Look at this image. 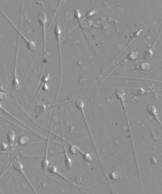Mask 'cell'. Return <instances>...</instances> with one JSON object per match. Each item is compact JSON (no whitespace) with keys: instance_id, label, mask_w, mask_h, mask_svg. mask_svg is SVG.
Instances as JSON below:
<instances>
[{"instance_id":"1","label":"cell","mask_w":162,"mask_h":194,"mask_svg":"<svg viewBox=\"0 0 162 194\" xmlns=\"http://www.w3.org/2000/svg\"><path fill=\"white\" fill-rule=\"evenodd\" d=\"M11 165V167L14 170L21 173L24 178L26 179L28 184H29L33 191L35 193H36L33 187L29 180H28L27 176L24 171L23 166L22 163L20 161L17 159L14 160L13 161Z\"/></svg>"},{"instance_id":"2","label":"cell","mask_w":162,"mask_h":194,"mask_svg":"<svg viewBox=\"0 0 162 194\" xmlns=\"http://www.w3.org/2000/svg\"><path fill=\"white\" fill-rule=\"evenodd\" d=\"M38 21L41 25L42 30L43 40L44 57L45 56V27L47 22L46 14L44 11L40 12L38 16Z\"/></svg>"},{"instance_id":"3","label":"cell","mask_w":162,"mask_h":194,"mask_svg":"<svg viewBox=\"0 0 162 194\" xmlns=\"http://www.w3.org/2000/svg\"><path fill=\"white\" fill-rule=\"evenodd\" d=\"M17 58H16L14 65L13 78L12 82V86L14 91H17L20 89V82L18 78L17 71Z\"/></svg>"},{"instance_id":"4","label":"cell","mask_w":162,"mask_h":194,"mask_svg":"<svg viewBox=\"0 0 162 194\" xmlns=\"http://www.w3.org/2000/svg\"><path fill=\"white\" fill-rule=\"evenodd\" d=\"M115 94L116 98L118 100L120 101L122 104V108L124 110V112H125L126 120H128V116L125 105V97L126 94L124 90L121 88H118L116 89Z\"/></svg>"},{"instance_id":"5","label":"cell","mask_w":162,"mask_h":194,"mask_svg":"<svg viewBox=\"0 0 162 194\" xmlns=\"http://www.w3.org/2000/svg\"><path fill=\"white\" fill-rule=\"evenodd\" d=\"M47 171L49 173L55 175H58V176L63 179L66 182L71 184L74 187L79 189V188L73 184L72 182L69 181V180L62 174L58 171V168L54 165L50 164L49 165L47 169Z\"/></svg>"},{"instance_id":"6","label":"cell","mask_w":162,"mask_h":194,"mask_svg":"<svg viewBox=\"0 0 162 194\" xmlns=\"http://www.w3.org/2000/svg\"><path fill=\"white\" fill-rule=\"evenodd\" d=\"M50 133V131L46 140L43 159L41 163V168L43 171H46L47 167H48L49 165V162L48 159H47V151H48V149Z\"/></svg>"},{"instance_id":"7","label":"cell","mask_w":162,"mask_h":194,"mask_svg":"<svg viewBox=\"0 0 162 194\" xmlns=\"http://www.w3.org/2000/svg\"><path fill=\"white\" fill-rule=\"evenodd\" d=\"M54 33L55 38L57 40V42H58V49L59 52V56L60 63H61V31L60 26L58 23V21H57L56 25L55 26L54 29Z\"/></svg>"},{"instance_id":"8","label":"cell","mask_w":162,"mask_h":194,"mask_svg":"<svg viewBox=\"0 0 162 194\" xmlns=\"http://www.w3.org/2000/svg\"><path fill=\"white\" fill-rule=\"evenodd\" d=\"M61 135V141L62 144V146L63 150V153L64 156V163L66 169L68 170H70L72 168V160L70 158L67 152L66 151L64 143V139L63 138L62 135Z\"/></svg>"},{"instance_id":"9","label":"cell","mask_w":162,"mask_h":194,"mask_svg":"<svg viewBox=\"0 0 162 194\" xmlns=\"http://www.w3.org/2000/svg\"><path fill=\"white\" fill-rule=\"evenodd\" d=\"M146 111L150 115L153 117L159 125H161V122L156 108L153 105L150 104L147 106Z\"/></svg>"},{"instance_id":"10","label":"cell","mask_w":162,"mask_h":194,"mask_svg":"<svg viewBox=\"0 0 162 194\" xmlns=\"http://www.w3.org/2000/svg\"><path fill=\"white\" fill-rule=\"evenodd\" d=\"M12 26L15 28V29L18 31L20 35L22 36L24 40L26 42V46L27 49L32 52L35 51L36 49V46L35 42L32 41L28 40L26 37L20 31L18 30L17 28H16L13 24Z\"/></svg>"},{"instance_id":"11","label":"cell","mask_w":162,"mask_h":194,"mask_svg":"<svg viewBox=\"0 0 162 194\" xmlns=\"http://www.w3.org/2000/svg\"><path fill=\"white\" fill-rule=\"evenodd\" d=\"M15 138V132L13 130H9L7 134V139L9 144V149L11 152L13 147V143Z\"/></svg>"},{"instance_id":"12","label":"cell","mask_w":162,"mask_h":194,"mask_svg":"<svg viewBox=\"0 0 162 194\" xmlns=\"http://www.w3.org/2000/svg\"><path fill=\"white\" fill-rule=\"evenodd\" d=\"M146 92L141 87H137L132 89L131 93L133 95L136 96H140L143 95Z\"/></svg>"},{"instance_id":"13","label":"cell","mask_w":162,"mask_h":194,"mask_svg":"<svg viewBox=\"0 0 162 194\" xmlns=\"http://www.w3.org/2000/svg\"><path fill=\"white\" fill-rule=\"evenodd\" d=\"M0 111L3 112L5 114H6L12 118L13 119L15 120L18 122L20 123V124L23 125L24 126L26 127V125H25L24 124H23L21 121L19 120L15 117H14L10 113H9L8 111L5 109L3 107L1 103H0Z\"/></svg>"},{"instance_id":"14","label":"cell","mask_w":162,"mask_h":194,"mask_svg":"<svg viewBox=\"0 0 162 194\" xmlns=\"http://www.w3.org/2000/svg\"><path fill=\"white\" fill-rule=\"evenodd\" d=\"M69 144H70V146L69 148V152L71 154H75L78 153V151L80 148L78 147L70 144L68 142L66 141Z\"/></svg>"},{"instance_id":"15","label":"cell","mask_w":162,"mask_h":194,"mask_svg":"<svg viewBox=\"0 0 162 194\" xmlns=\"http://www.w3.org/2000/svg\"><path fill=\"white\" fill-rule=\"evenodd\" d=\"M29 137L26 135L22 136L19 138L18 142L19 144L23 145L26 144L29 140Z\"/></svg>"},{"instance_id":"16","label":"cell","mask_w":162,"mask_h":194,"mask_svg":"<svg viewBox=\"0 0 162 194\" xmlns=\"http://www.w3.org/2000/svg\"><path fill=\"white\" fill-rule=\"evenodd\" d=\"M139 69L142 72H146L150 69V65L147 63H142L139 65Z\"/></svg>"},{"instance_id":"17","label":"cell","mask_w":162,"mask_h":194,"mask_svg":"<svg viewBox=\"0 0 162 194\" xmlns=\"http://www.w3.org/2000/svg\"><path fill=\"white\" fill-rule=\"evenodd\" d=\"M152 55V52L150 50L146 51L144 53V59L145 60H149L151 57Z\"/></svg>"},{"instance_id":"18","label":"cell","mask_w":162,"mask_h":194,"mask_svg":"<svg viewBox=\"0 0 162 194\" xmlns=\"http://www.w3.org/2000/svg\"><path fill=\"white\" fill-rule=\"evenodd\" d=\"M138 54L136 52H133L128 54V60H132L135 59L137 57Z\"/></svg>"},{"instance_id":"19","label":"cell","mask_w":162,"mask_h":194,"mask_svg":"<svg viewBox=\"0 0 162 194\" xmlns=\"http://www.w3.org/2000/svg\"><path fill=\"white\" fill-rule=\"evenodd\" d=\"M74 17L76 19H77L80 23V18L81 17V14L79 9L76 8L74 10Z\"/></svg>"},{"instance_id":"20","label":"cell","mask_w":162,"mask_h":194,"mask_svg":"<svg viewBox=\"0 0 162 194\" xmlns=\"http://www.w3.org/2000/svg\"><path fill=\"white\" fill-rule=\"evenodd\" d=\"M82 157L83 159L86 162H90L92 160L91 156L88 153H85Z\"/></svg>"},{"instance_id":"21","label":"cell","mask_w":162,"mask_h":194,"mask_svg":"<svg viewBox=\"0 0 162 194\" xmlns=\"http://www.w3.org/2000/svg\"><path fill=\"white\" fill-rule=\"evenodd\" d=\"M7 96L4 92L0 91V101H5L7 100Z\"/></svg>"},{"instance_id":"22","label":"cell","mask_w":162,"mask_h":194,"mask_svg":"<svg viewBox=\"0 0 162 194\" xmlns=\"http://www.w3.org/2000/svg\"><path fill=\"white\" fill-rule=\"evenodd\" d=\"M120 175L117 172H114L111 173V178L113 179H116L120 177Z\"/></svg>"},{"instance_id":"23","label":"cell","mask_w":162,"mask_h":194,"mask_svg":"<svg viewBox=\"0 0 162 194\" xmlns=\"http://www.w3.org/2000/svg\"><path fill=\"white\" fill-rule=\"evenodd\" d=\"M7 145L3 142L1 144H0V150H6L7 147Z\"/></svg>"}]
</instances>
